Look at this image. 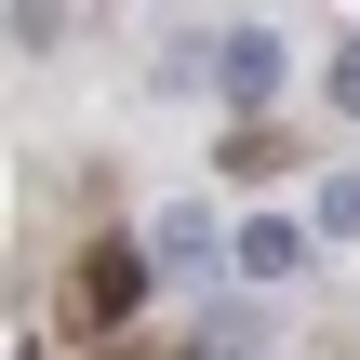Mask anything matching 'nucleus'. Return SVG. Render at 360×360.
I'll list each match as a JSON object with an SVG mask.
<instances>
[{"label": "nucleus", "mask_w": 360, "mask_h": 360, "mask_svg": "<svg viewBox=\"0 0 360 360\" xmlns=\"http://www.w3.org/2000/svg\"><path fill=\"white\" fill-rule=\"evenodd\" d=\"M227 267H240V281H294V267H307V227H294V214H240Z\"/></svg>", "instance_id": "f257e3e1"}, {"label": "nucleus", "mask_w": 360, "mask_h": 360, "mask_svg": "<svg viewBox=\"0 0 360 360\" xmlns=\"http://www.w3.org/2000/svg\"><path fill=\"white\" fill-rule=\"evenodd\" d=\"M214 80H227L240 107H267V94H281V40H267V27H227V40H214Z\"/></svg>", "instance_id": "f03ea898"}, {"label": "nucleus", "mask_w": 360, "mask_h": 360, "mask_svg": "<svg viewBox=\"0 0 360 360\" xmlns=\"http://www.w3.org/2000/svg\"><path fill=\"white\" fill-rule=\"evenodd\" d=\"M147 267H214V214H187V200H174V214H160V240H147Z\"/></svg>", "instance_id": "7ed1b4c3"}, {"label": "nucleus", "mask_w": 360, "mask_h": 360, "mask_svg": "<svg viewBox=\"0 0 360 360\" xmlns=\"http://www.w3.org/2000/svg\"><path fill=\"white\" fill-rule=\"evenodd\" d=\"M134 281H147V254H134V240H107V254H94V267H80V294H94V307H120V294H134Z\"/></svg>", "instance_id": "20e7f679"}, {"label": "nucleus", "mask_w": 360, "mask_h": 360, "mask_svg": "<svg viewBox=\"0 0 360 360\" xmlns=\"http://www.w3.org/2000/svg\"><path fill=\"white\" fill-rule=\"evenodd\" d=\"M307 240H360V174H334V187L307 200Z\"/></svg>", "instance_id": "39448f33"}, {"label": "nucleus", "mask_w": 360, "mask_h": 360, "mask_svg": "<svg viewBox=\"0 0 360 360\" xmlns=\"http://www.w3.org/2000/svg\"><path fill=\"white\" fill-rule=\"evenodd\" d=\"M334 107L360 120V40H334Z\"/></svg>", "instance_id": "423d86ee"}]
</instances>
